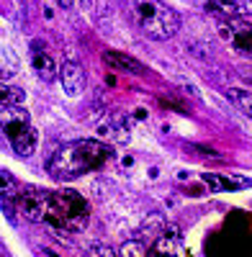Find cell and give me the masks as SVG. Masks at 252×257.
Returning a JSON list of instances; mask_svg holds the SVG:
<instances>
[{"label": "cell", "mask_w": 252, "mask_h": 257, "mask_svg": "<svg viewBox=\"0 0 252 257\" xmlns=\"http://www.w3.org/2000/svg\"><path fill=\"white\" fill-rule=\"evenodd\" d=\"M98 134L108 142H118V144H126L129 142V126H126V118L121 113H108L106 121L98 123Z\"/></svg>", "instance_id": "9"}, {"label": "cell", "mask_w": 252, "mask_h": 257, "mask_svg": "<svg viewBox=\"0 0 252 257\" xmlns=\"http://www.w3.org/2000/svg\"><path fill=\"white\" fill-rule=\"evenodd\" d=\"M80 3H82V8H90V0H80Z\"/></svg>", "instance_id": "19"}, {"label": "cell", "mask_w": 252, "mask_h": 257, "mask_svg": "<svg viewBox=\"0 0 252 257\" xmlns=\"http://www.w3.org/2000/svg\"><path fill=\"white\" fill-rule=\"evenodd\" d=\"M132 16L144 36L155 41L173 39L180 29V16L162 0H132Z\"/></svg>", "instance_id": "2"}, {"label": "cell", "mask_w": 252, "mask_h": 257, "mask_svg": "<svg viewBox=\"0 0 252 257\" xmlns=\"http://www.w3.org/2000/svg\"><path fill=\"white\" fill-rule=\"evenodd\" d=\"M206 8L216 16H221V18L237 21V18L252 16V0H208Z\"/></svg>", "instance_id": "8"}, {"label": "cell", "mask_w": 252, "mask_h": 257, "mask_svg": "<svg viewBox=\"0 0 252 257\" xmlns=\"http://www.w3.org/2000/svg\"><path fill=\"white\" fill-rule=\"evenodd\" d=\"M234 49L239 54H252V29H242L234 34Z\"/></svg>", "instance_id": "16"}, {"label": "cell", "mask_w": 252, "mask_h": 257, "mask_svg": "<svg viewBox=\"0 0 252 257\" xmlns=\"http://www.w3.org/2000/svg\"><path fill=\"white\" fill-rule=\"evenodd\" d=\"M29 57H31V67L34 72L44 80V82H52L57 75H59V67H57V62L49 52V47L44 44L41 39H34L31 41V47H29Z\"/></svg>", "instance_id": "6"}, {"label": "cell", "mask_w": 252, "mask_h": 257, "mask_svg": "<svg viewBox=\"0 0 252 257\" xmlns=\"http://www.w3.org/2000/svg\"><path fill=\"white\" fill-rule=\"evenodd\" d=\"M90 208L85 198L75 190H49V203H47V216L44 224L59 229V231H80L88 224Z\"/></svg>", "instance_id": "3"}, {"label": "cell", "mask_w": 252, "mask_h": 257, "mask_svg": "<svg viewBox=\"0 0 252 257\" xmlns=\"http://www.w3.org/2000/svg\"><path fill=\"white\" fill-rule=\"evenodd\" d=\"M59 3V8H65V11H70L72 6H75V0H57Z\"/></svg>", "instance_id": "18"}, {"label": "cell", "mask_w": 252, "mask_h": 257, "mask_svg": "<svg viewBox=\"0 0 252 257\" xmlns=\"http://www.w3.org/2000/svg\"><path fill=\"white\" fill-rule=\"evenodd\" d=\"M111 149L98 142V139H77V142H70L65 147H59L57 152L52 155V160L47 162V173L54 178V180H75L80 175L90 173V170L100 167L103 162L108 160Z\"/></svg>", "instance_id": "1"}, {"label": "cell", "mask_w": 252, "mask_h": 257, "mask_svg": "<svg viewBox=\"0 0 252 257\" xmlns=\"http://www.w3.org/2000/svg\"><path fill=\"white\" fill-rule=\"evenodd\" d=\"M155 257H188V254H185L183 237H180L178 229L165 231L162 237L157 239V244H155Z\"/></svg>", "instance_id": "11"}, {"label": "cell", "mask_w": 252, "mask_h": 257, "mask_svg": "<svg viewBox=\"0 0 252 257\" xmlns=\"http://www.w3.org/2000/svg\"><path fill=\"white\" fill-rule=\"evenodd\" d=\"M47 203H49V190H41V188H24L18 196V208L24 211L29 221H44Z\"/></svg>", "instance_id": "5"}, {"label": "cell", "mask_w": 252, "mask_h": 257, "mask_svg": "<svg viewBox=\"0 0 252 257\" xmlns=\"http://www.w3.org/2000/svg\"><path fill=\"white\" fill-rule=\"evenodd\" d=\"M24 100H26V93L21 88L0 82V108H13V105H21Z\"/></svg>", "instance_id": "13"}, {"label": "cell", "mask_w": 252, "mask_h": 257, "mask_svg": "<svg viewBox=\"0 0 252 257\" xmlns=\"http://www.w3.org/2000/svg\"><path fill=\"white\" fill-rule=\"evenodd\" d=\"M88 257H118V254L111 247H106V244H93L88 249Z\"/></svg>", "instance_id": "17"}, {"label": "cell", "mask_w": 252, "mask_h": 257, "mask_svg": "<svg viewBox=\"0 0 252 257\" xmlns=\"http://www.w3.org/2000/svg\"><path fill=\"white\" fill-rule=\"evenodd\" d=\"M226 95H229V100H232L237 108L252 121V93L239 90V88H232V90H226Z\"/></svg>", "instance_id": "14"}, {"label": "cell", "mask_w": 252, "mask_h": 257, "mask_svg": "<svg viewBox=\"0 0 252 257\" xmlns=\"http://www.w3.org/2000/svg\"><path fill=\"white\" fill-rule=\"evenodd\" d=\"M118 257H150V249H147V244L139 242V239H129V242L121 244Z\"/></svg>", "instance_id": "15"}, {"label": "cell", "mask_w": 252, "mask_h": 257, "mask_svg": "<svg viewBox=\"0 0 252 257\" xmlns=\"http://www.w3.org/2000/svg\"><path fill=\"white\" fill-rule=\"evenodd\" d=\"M203 180H206V185L211 190H239V188H249L252 185L249 180H229V178L214 175V173H206Z\"/></svg>", "instance_id": "12"}, {"label": "cell", "mask_w": 252, "mask_h": 257, "mask_svg": "<svg viewBox=\"0 0 252 257\" xmlns=\"http://www.w3.org/2000/svg\"><path fill=\"white\" fill-rule=\"evenodd\" d=\"M59 80H62V88H65V93L70 98H77L85 90V70H82V64L72 57L59 67Z\"/></svg>", "instance_id": "7"}, {"label": "cell", "mask_w": 252, "mask_h": 257, "mask_svg": "<svg viewBox=\"0 0 252 257\" xmlns=\"http://www.w3.org/2000/svg\"><path fill=\"white\" fill-rule=\"evenodd\" d=\"M103 62H106L108 67H113L116 72H129V75H144L147 72V67L139 59L123 54V52H113V49L103 52Z\"/></svg>", "instance_id": "10"}, {"label": "cell", "mask_w": 252, "mask_h": 257, "mask_svg": "<svg viewBox=\"0 0 252 257\" xmlns=\"http://www.w3.org/2000/svg\"><path fill=\"white\" fill-rule=\"evenodd\" d=\"M0 126L8 137V144L13 147V152L18 157H31L36 149V128L31 123V116L21 108V105H13V108H0Z\"/></svg>", "instance_id": "4"}]
</instances>
